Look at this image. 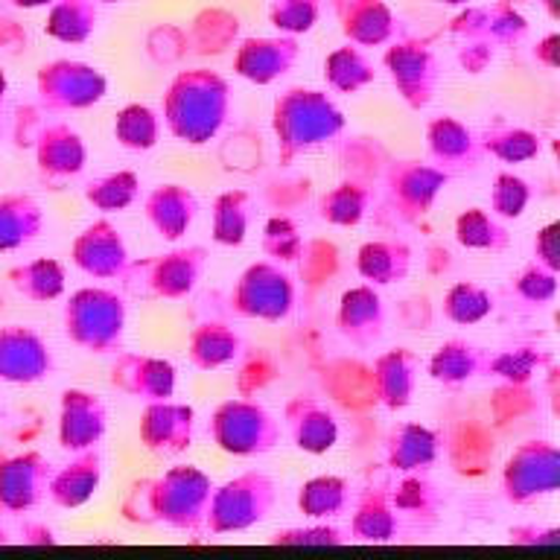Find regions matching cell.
<instances>
[{
    "label": "cell",
    "mask_w": 560,
    "mask_h": 560,
    "mask_svg": "<svg viewBox=\"0 0 560 560\" xmlns=\"http://www.w3.org/2000/svg\"><path fill=\"white\" fill-rule=\"evenodd\" d=\"M213 479L192 464L170 467L158 479L131 485L122 514L138 525H166L175 532H205Z\"/></svg>",
    "instance_id": "6da1fadb"
},
{
    "label": "cell",
    "mask_w": 560,
    "mask_h": 560,
    "mask_svg": "<svg viewBox=\"0 0 560 560\" xmlns=\"http://www.w3.org/2000/svg\"><path fill=\"white\" fill-rule=\"evenodd\" d=\"M161 112L175 140L205 147L231 117V88L213 70H182L166 88Z\"/></svg>",
    "instance_id": "7a4b0ae2"
},
{
    "label": "cell",
    "mask_w": 560,
    "mask_h": 560,
    "mask_svg": "<svg viewBox=\"0 0 560 560\" xmlns=\"http://www.w3.org/2000/svg\"><path fill=\"white\" fill-rule=\"evenodd\" d=\"M271 129L278 138V155L283 164L332 143L345 131V114L330 94L313 88H292L280 94L271 108Z\"/></svg>",
    "instance_id": "3957f363"
},
{
    "label": "cell",
    "mask_w": 560,
    "mask_h": 560,
    "mask_svg": "<svg viewBox=\"0 0 560 560\" xmlns=\"http://www.w3.org/2000/svg\"><path fill=\"white\" fill-rule=\"evenodd\" d=\"M65 336L85 353H120L126 336V301L103 287L77 289L61 313Z\"/></svg>",
    "instance_id": "277c9868"
},
{
    "label": "cell",
    "mask_w": 560,
    "mask_h": 560,
    "mask_svg": "<svg viewBox=\"0 0 560 560\" xmlns=\"http://www.w3.org/2000/svg\"><path fill=\"white\" fill-rule=\"evenodd\" d=\"M275 502H278V488L266 472H240L225 485L213 488L205 532H210L213 537L248 532L271 514Z\"/></svg>",
    "instance_id": "5b68a950"
},
{
    "label": "cell",
    "mask_w": 560,
    "mask_h": 560,
    "mask_svg": "<svg viewBox=\"0 0 560 560\" xmlns=\"http://www.w3.org/2000/svg\"><path fill=\"white\" fill-rule=\"evenodd\" d=\"M210 435L222 453L252 458V455L271 453L280 444L283 427L269 409H262L260 402L231 397V400L219 402L213 411Z\"/></svg>",
    "instance_id": "8992f818"
},
{
    "label": "cell",
    "mask_w": 560,
    "mask_h": 560,
    "mask_svg": "<svg viewBox=\"0 0 560 560\" xmlns=\"http://www.w3.org/2000/svg\"><path fill=\"white\" fill-rule=\"evenodd\" d=\"M231 306L245 318L283 322L295 306V283L275 260H257L234 283Z\"/></svg>",
    "instance_id": "52a82bcc"
},
{
    "label": "cell",
    "mask_w": 560,
    "mask_h": 560,
    "mask_svg": "<svg viewBox=\"0 0 560 560\" xmlns=\"http://www.w3.org/2000/svg\"><path fill=\"white\" fill-rule=\"evenodd\" d=\"M560 481V450L551 441H525L502 470V493L511 505H532L551 497Z\"/></svg>",
    "instance_id": "ba28073f"
},
{
    "label": "cell",
    "mask_w": 560,
    "mask_h": 560,
    "mask_svg": "<svg viewBox=\"0 0 560 560\" xmlns=\"http://www.w3.org/2000/svg\"><path fill=\"white\" fill-rule=\"evenodd\" d=\"M38 88V105L42 112L65 114L85 112L96 105L108 91V82L96 68L82 65V61H50L38 70L35 79Z\"/></svg>",
    "instance_id": "9c48e42d"
},
{
    "label": "cell",
    "mask_w": 560,
    "mask_h": 560,
    "mask_svg": "<svg viewBox=\"0 0 560 560\" xmlns=\"http://www.w3.org/2000/svg\"><path fill=\"white\" fill-rule=\"evenodd\" d=\"M205 266H208V248L205 245H187V248L155 254L149 260L129 262L126 278L138 275V289L155 298H166V301H182L199 287Z\"/></svg>",
    "instance_id": "30bf717a"
},
{
    "label": "cell",
    "mask_w": 560,
    "mask_h": 560,
    "mask_svg": "<svg viewBox=\"0 0 560 560\" xmlns=\"http://www.w3.org/2000/svg\"><path fill=\"white\" fill-rule=\"evenodd\" d=\"M450 182V173L423 161H394L385 173V196L394 213L402 219L427 217L441 190Z\"/></svg>",
    "instance_id": "8fae6325"
},
{
    "label": "cell",
    "mask_w": 560,
    "mask_h": 560,
    "mask_svg": "<svg viewBox=\"0 0 560 560\" xmlns=\"http://www.w3.org/2000/svg\"><path fill=\"white\" fill-rule=\"evenodd\" d=\"M70 260L77 262V269L85 271L88 278L126 280L131 257L120 228L112 225L108 219H96L73 240Z\"/></svg>",
    "instance_id": "7c38bea8"
},
{
    "label": "cell",
    "mask_w": 560,
    "mask_h": 560,
    "mask_svg": "<svg viewBox=\"0 0 560 560\" xmlns=\"http://www.w3.org/2000/svg\"><path fill=\"white\" fill-rule=\"evenodd\" d=\"M385 68L392 73L397 94H400V100L409 108L420 112V108H427L435 100L441 70H438L435 56L423 44H394L392 50L385 52Z\"/></svg>",
    "instance_id": "4fadbf2b"
},
{
    "label": "cell",
    "mask_w": 560,
    "mask_h": 560,
    "mask_svg": "<svg viewBox=\"0 0 560 560\" xmlns=\"http://www.w3.org/2000/svg\"><path fill=\"white\" fill-rule=\"evenodd\" d=\"M52 374V353L47 341L30 327H0V383L33 385Z\"/></svg>",
    "instance_id": "5bb4252c"
},
{
    "label": "cell",
    "mask_w": 560,
    "mask_h": 560,
    "mask_svg": "<svg viewBox=\"0 0 560 560\" xmlns=\"http://www.w3.org/2000/svg\"><path fill=\"white\" fill-rule=\"evenodd\" d=\"M52 464L42 453H21L0 462V508L24 514L47 497Z\"/></svg>",
    "instance_id": "9a60e30c"
},
{
    "label": "cell",
    "mask_w": 560,
    "mask_h": 560,
    "mask_svg": "<svg viewBox=\"0 0 560 560\" xmlns=\"http://www.w3.org/2000/svg\"><path fill=\"white\" fill-rule=\"evenodd\" d=\"M192 429H196V411L187 402L155 400L147 402L140 415V441L149 453L155 455H178L192 444Z\"/></svg>",
    "instance_id": "2e32d148"
},
{
    "label": "cell",
    "mask_w": 560,
    "mask_h": 560,
    "mask_svg": "<svg viewBox=\"0 0 560 560\" xmlns=\"http://www.w3.org/2000/svg\"><path fill=\"white\" fill-rule=\"evenodd\" d=\"M108 429V409L103 397L82 388H68L59 402V446L68 453L91 450Z\"/></svg>",
    "instance_id": "e0dca14e"
},
{
    "label": "cell",
    "mask_w": 560,
    "mask_h": 560,
    "mask_svg": "<svg viewBox=\"0 0 560 560\" xmlns=\"http://www.w3.org/2000/svg\"><path fill=\"white\" fill-rule=\"evenodd\" d=\"M112 385L135 400H170L175 394V365L147 353H117L112 365Z\"/></svg>",
    "instance_id": "ac0fdd59"
},
{
    "label": "cell",
    "mask_w": 560,
    "mask_h": 560,
    "mask_svg": "<svg viewBox=\"0 0 560 560\" xmlns=\"http://www.w3.org/2000/svg\"><path fill=\"white\" fill-rule=\"evenodd\" d=\"M283 427H287L292 444L301 453L324 455L330 453L336 441H339V420H336L332 409L318 397H310V394H298L287 402Z\"/></svg>",
    "instance_id": "d6986e66"
},
{
    "label": "cell",
    "mask_w": 560,
    "mask_h": 560,
    "mask_svg": "<svg viewBox=\"0 0 560 560\" xmlns=\"http://www.w3.org/2000/svg\"><path fill=\"white\" fill-rule=\"evenodd\" d=\"M35 164L47 182H65L85 170L88 147L70 122H47L35 138Z\"/></svg>",
    "instance_id": "ffe728a7"
},
{
    "label": "cell",
    "mask_w": 560,
    "mask_h": 560,
    "mask_svg": "<svg viewBox=\"0 0 560 560\" xmlns=\"http://www.w3.org/2000/svg\"><path fill=\"white\" fill-rule=\"evenodd\" d=\"M427 149L432 164L441 166L444 173H462V170H476L481 164L479 135L467 129L455 117H435L427 126Z\"/></svg>",
    "instance_id": "44dd1931"
},
{
    "label": "cell",
    "mask_w": 560,
    "mask_h": 560,
    "mask_svg": "<svg viewBox=\"0 0 560 560\" xmlns=\"http://www.w3.org/2000/svg\"><path fill=\"white\" fill-rule=\"evenodd\" d=\"M336 327L357 348H371L374 341L383 339L385 306L380 292L371 283H359V287L348 289L339 301Z\"/></svg>",
    "instance_id": "7402d4cb"
},
{
    "label": "cell",
    "mask_w": 560,
    "mask_h": 560,
    "mask_svg": "<svg viewBox=\"0 0 560 560\" xmlns=\"http://www.w3.org/2000/svg\"><path fill=\"white\" fill-rule=\"evenodd\" d=\"M420 376V357L411 353L409 348L385 350L374 359L371 368V385H374V397L383 402L388 411L406 409L415 397Z\"/></svg>",
    "instance_id": "603a6c76"
},
{
    "label": "cell",
    "mask_w": 560,
    "mask_h": 560,
    "mask_svg": "<svg viewBox=\"0 0 560 560\" xmlns=\"http://www.w3.org/2000/svg\"><path fill=\"white\" fill-rule=\"evenodd\" d=\"M149 225L166 243H178L199 217V199L184 184H158L143 201Z\"/></svg>",
    "instance_id": "cb8c5ba5"
},
{
    "label": "cell",
    "mask_w": 560,
    "mask_h": 560,
    "mask_svg": "<svg viewBox=\"0 0 560 560\" xmlns=\"http://www.w3.org/2000/svg\"><path fill=\"white\" fill-rule=\"evenodd\" d=\"M100 481H103V455L96 453V446H91L73 453L65 467L52 470L47 493L59 508H82L96 497Z\"/></svg>",
    "instance_id": "d4e9b609"
},
{
    "label": "cell",
    "mask_w": 560,
    "mask_h": 560,
    "mask_svg": "<svg viewBox=\"0 0 560 560\" xmlns=\"http://www.w3.org/2000/svg\"><path fill=\"white\" fill-rule=\"evenodd\" d=\"M485 374H493V353L472 341L450 339L429 359V376L446 388H458Z\"/></svg>",
    "instance_id": "484cf974"
},
{
    "label": "cell",
    "mask_w": 560,
    "mask_h": 560,
    "mask_svg": "<svg viewBox=\"0 0 560 560\" xmlns=\"http://www.w3.org/2000/svg\"><path fill=\"white\" fill-rule=\"evenodd\" d=\"M298 59V44L287 38H260L245 42L243 50L236 52L234 70L254 85H271L275 79L292 70Z\"/></svg>",
    "instance_id": "4316f807"
},
{
    "label": "cell",
    "mask_w": 560,
    "mask_h": 560,
    "mask_svg": "<svg viewBox=\"0 0 560 560\" xmlns=\"http://www.w3.org/2000/svg\"><path fill=\"white\" fill-rule=\"evenodd\" d=\"M385 462L394 472H423L438 462V435L420 423H400L385 438Z\"/></svg>",
    "instance_id": "83f0119b"
},
{
    "label": "cell",
    "mask_w": 560,
    "mask_h": 560,
    "mask_svg": "<svg viewBox=\"0 0 560 560\" xmlns=\"http://www.w3.org/2000/svg\"><path fill=\"white\" fill-rule=\"evenodd\" d=\"M400 532V514L392 497L380 488L359 493L353 516H350V537L359 542H388Z\"/></svg>",
    "instance_id": "f1b7e54d"
},
{
    "label": "cell",
    "mask_w": 560,
    "mask_h": 560,
    "mask_svg": "<svg viewBox=\"0 0 560 560\" xmlns=\"http://www.w3.org/2000/svg\"><path fill=\"white\" fill-rule=\"evenodd\" d=\"M357 271L371 287L400 283L411 271V248L400 240H371L359 248Z\"/></svg>",
    "instance_id": "f546056e"
},
{
    "label": "cell",
    "mask_w": 560,
    "mask_h": 560,
    "mask_svg": "<svg viewBox=\"0 0 560 560\" xmlns=\"http://www.w3.org/2000/svg\"><path fill=\"white\" fill-rule=\"evenodd\" d=\"M44 213L26 192L0 196V252H18L42 234Z\"/></svg>",
    "instance_id": "4dcf8cb0"
},
{
    "label": "cell",
    "mask_w": 560,
    "mask_h": 560,
    "mask_svg": "<svg viewBox=\"0 0 560 560\" xmlns=\"http://www.w3.org/2000/svg\"><path fill=\"white\" fill-rule=\"evenodd\" d=\"M240 353H243V339L231 324L205 322L190 332V362L199 371L231 365Z\"/></svg>",
    "instance_id": "1f68e13d"
},
{
    "label": "cell",
    "mask_w": 560,
    "mask_h": 560,
    "mask_svg": "<svg viewBox=\"0 0 560 560\" xmlns=\"http://www.w3.org/2000/svg\"><path fill=\"white\" fill-rule=\"evenodd\" d=\"M350 502H353V488L341 476H315L298 490V511L313 523L348 514Z\"/></svg>",
    "instance_id": "d6a6232c"
},
{
    "label": "cell",
    "mask_w": 560,
    "mask_h": 560,
    "mask_svg": "<svg viewBox=\"0 0 560 560\" xmlns=\"http://www.w3.org/2000/svg\"><path fill=\"white\" fill-rule=\"evenodd\" d=\"M481 152L497 158L502 164H528L542 152L540 135L523 129V126H508V122H493L479 135Z\"/></svg>",
    "instance_id": "836d02e7"
},
{
    "label": "cell",
    "mask_w": 560,
    "mask_h": 560,
    "mask_svg": "<svg viewBox=\"0 0 560 560\" xmlns=\"http://www.w3.org/2000/svg\"><path fill=\"white\" fill-rule=\"evenodd\" d=\"M65 266L59 260L42 257V260H30L24 266H15L9 271V283L15 289L18 295H24L33 304H47L56 301L65 292Z\"/></svg>",
    "instance_id": "e575fe53"
},
{
    "label": "cell",
    "mask_w": 560,
    "mask_h": 560,
    "mask_svg": "<svg viewBox=\"0 0 560 560\" xmlns=\"http://www.w3.org/2000/svg\"><path fill=\"white\" fill-rule=\"evenodd\" d=\"M374 205V190L365 182H339L318 199V217L339 228L359 225Z\"/></svg>",
    "instance_id": "d590c367"
},
{
    "label": "cell",
    "mask_w": 560,
    "mask_h": 560,
    "mask_svg": "<svg viewBox=\"0 0 560 560\" xmlns=\"http://www.w3.org/2000/svg\"><path fill=\"white\" fill-rule=\"evenodd\" d=\"M252 225V196L245 190L219 192L213 201V243L236 248L245 243Z\"/></svg>",
    "instance_id": "8d00e7d4"
},
{
    "label": "cell",
    "mask_w": 560,
    "mask_h": 560,
    "mask_svg": "<svg viewBox=\"0 0 560 560\" xmlns=\"http://www.w3.org/2000/svg\"><path fill=\"white\" fill-rule=\"evenodd\" d=\"M455 243L472 252H505L511 234L490 210L470 208L455 219Z\"/></svg>",
    "instance_id": "74e56055"
},
{
    "label": "cell",
    "mask_w": 560,
    "mask_h": 560,
    "mask_svg": "<svg viewBox=\"0 0 560 560\" xmlns=\"http://www.w3.org/2000/svg\"><path fill=\"white\" fill-rule=\"evenodd\" d=\"M114 138L122 149L149 152L161 140V117L143 103L122 105L117 117H114Z\"/></svg>",
    "instance_id": "f35d334b"
},
{
    "label": "cell",
    "mask_w": 560,
    "mask_h": 560,
    "mask_svg": "<svg viewBox=\"0 0 560 560\" xmlns=\"http://www.w3.org/2000/svg\"><path fill=\"white\" fill-rule=\"evenodd\" d=\"M85 201L94 205L100 213H120L131 208L140 196V178L131 170H117V173L96 175L85 184Z\"/></svg>",
    "instance_id": "ab89813d"
},
{
    "label": "cell",
    "mask_w": 560,
    "mask_h": 560,
    "mask_svg": "<svg viewBox=\"0 0 560 560\" xmlns=\"http://www.w3.org/2000/svg\"><path fill=\"white\" fill-rule=\"evenodd\" d=\"M374 77V65L362 52L353 50V47H341V50H336L330 59L324 61V79L339 94H357L365 85H371Z\"/></svg>",
    "instance_id": "60d3db41"
},
{
    "label": "cell",
    "mask_w": 560,
    "mask_h": 560,
    "mask_svg": "<svg viewBox=\"0 0 560 560\" xmlns=\"http://www.w3.org/2000/svg\"><path fill=\"white\" fill-rule=\"evenodd\" d=\"M493 306H497L493 295L481 283H472V280L455 283L444 295V315L453 324H462V327L485 322L493 313Z\"/></svg>",
    "instance_id": "b9f144b4"
},
{
    "label": "cell",
    "mask_w": 560,
    "mask_h": 560,
    "mask_svg": "<svg viewBox=\"0 0 560 560\" xmlns=\"http://www.w3.org/2000/svg\"><path fill=\"white\" fill-rule=\"evenodd\" d=\"M532 201V187L514 173H499L490 187V213L499 219H520Z\"/></svg>",
    "instance_id": "7bdbcfd3"
},
{
    "label": "cell",
    "mask_w": 560,
    "mask_h": 560,
    "mask_svg": "<svg viewBox=\"0 0 560 560\" xmlns=\"http://www.w3.org/2000/svg\"><path fill=\"white\" fill-rule=\"evenodd\" d=\"M514 295L528 306H549L558 295V271L546 269L540 262H528L511 283Z\"/></svg>",
    "instance_id": "ee69618b"
},
{
    "label": "cell",
    "mask_w": 560,
    "mask_h": 560,
    "mask_svg": "<svg viewBox=\"0 0 560 560\" xmlns=\"http://www.w3.org/2000/svg\"><path fill=\"white\" fill-rule=\"evenodd\" d=\"M397 514H411V516H435V511L441 508V493H438L429 481H423L415 472H406V479L392 497Z\"/></svg>",
    "instance_id": "f6af8a7d"
},
{
    "label": "cell",
    "mask_w": 560,
    "mask_h": 560,
    "mask_svg": "<svg viewBox=\"0 0 560 560\" xmlns=\"http://www.w3.org/2000/svg\"><path fill=\"white\" fill-rule=\"evenodd\" d=\"M262 252L278 262L298 260L304 254V240L298 234L295 222L287 217H271L262 228Z\"/></svg>",
    "instance_id": "bcb514c9"
},
{
    "label": "cell",
    "mask_w": 560,
    "mask_h": 560,
    "mask_svg": "<svg viewBox=\"0 0 560 560\" xmlns=\"http://www.w3.org/2000/svg\"><path fill=\"white\" fill-rule=\"evenodd\" d=\"M91 24H94V18H91V9L82 0H65L52 12L47 30L61 42H85L88 33H91Z\"/></svg>",
    "instance_id": "7dc6e473"
},
{
    "label": "cell",
    "mask_w": 560,
    "mask_h": 560,
    "mask_svg": "<svg viewBox=\"0 0 560 560\" xmlns=\"http://www.w3.org/2000/svg\"><path fill=\"white\" fill-rule=\"evenodd\" d=\"M348 540L341 528L336 525H327V520H318V525H310V528H287V532H278L271 537L275 546H341Z\"/></svg>",
    "instance_id": "c3c4849f"
},
{
    "label": "cell",
    "mask_w": 560,
    "mask_h": 560,
    "mask_svg": "<svg viewBox=\"0 0 560 560\" xmlns=\"http://www.w3.org/2000/svg\"><path fill=\"white\" fill-rule=\"evenodd\" d=\"M558 222H549V225H542L534 236V260L546 266V269L558 271L560 269V257H558Z\"/></svg>",
    "instance_id": "681fc988"
},
{
    "label": "cell",
    "mask_w": 560,
    "mask_h": 560,
    "mask_svg": "<svg viewBox=\"0 0 560 560\" xmlns=\"http://www.w3.org/2000/svg\"><path fill=\"white\" fill-rule=\"evenodd\" d=\"M508 537L516 546H558L560 542L558 528H546V525H516Z\"/></svg>",
    "instance_id": "f907efd6"
},
{
    "label": "cell",
    "mask_w": 560,
    "mask_h": 560,
    "mask_svg": "<svg viewBox=\"0 0 560 560\" xmlns=\"http://www.w3.org/2000/svg\"><path fill=\"white\" fill-rule=\"evenodd\" d=\"M7 100V77H3V70H0V105Z\"/></svg>",
    "instance_id": "816d5d0a"
},
{
    "label": "cell",
    "mask_w": 560,
    "mask_h": 560,
    "mask_svg": "<svg viewBox=\"0 0 560 560\" xmlns=\"http://www.w3.org/2000/svg\"><path fill=\"white\" fill-rule=\"evenodd\" d=\"M3 542H9V534H7V528H0V546H3Z\"/></svg>",
    "instance_id": "f5cc1de1"
},
{
    "label": "cell",
    "mask_w": 560,
    "mask_h": 560,
    "mask_svg": "<svg viewBox=\"0 0 560 560\" xmlns=\"http://www.w3.org/2000/svg\"><path fill=\"white\" fill-rule=\"evenodd\" d=\"M0 418H3V406H0Z\"/></svg>",
    "instance_id": "db71d44e"
}]
</instances>
